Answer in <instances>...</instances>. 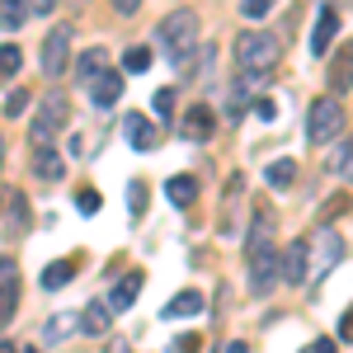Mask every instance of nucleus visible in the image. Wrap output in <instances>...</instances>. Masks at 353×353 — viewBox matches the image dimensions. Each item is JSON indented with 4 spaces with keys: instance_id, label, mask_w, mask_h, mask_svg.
<instances>
[{
    "instance_id": "obj_1",
    "label": "nucleus",
    "mask_w": 353,
    "mask_h": 353,
    "mask_svg": "<svg viewBox=\"0 0 353 353\" xmlns=\"http://www.w3.org/2000/svg\"><path fill=\"white\" fill-rule=\"evenodd\" d=\"M245 259H250V292L254 297H269L273 283H278V254H273V217L269 212H259L254 226H250Z\"/></svg>"
},
{
    "instance_id": "obj_2",
    "label": "nucleus",
    "mask_w": 353,
    "mask_h": 353,
    "mask_svg": "<svg viewBox=\"0 0 353 353\" xmlns=\"http://www.w3.org/2000/svg\"><path fill=\"white\" fill-rule=\"evenodd\" d=\"M278 57H283V48H278V38H273V33L250 28V33H241V38H236V66H241V76L250 85L264 81L273 66H278Z\"/></svg>"
},
{
    "instance_id": "obj_3",
    "label": "nucleus",
    "mask_w": 353,
    "mask_h": 353,
    "mask_svg": "<svg viewBox=\"0 0 353 353\" xmlns=\"http://www.w3.org/2000/svg\"><path fill=\"white\" fill-rule=\"evenodd\" d=\"M156 43H161L165 61H184V57L198 48V14L193 10H174V14H165L161 28H156Z\"/></svg>"
},
{
    "instance_id": "obj_4",
    "label": "nucleus",
    "mask_w": 353,
    "mask_h": 353,
    "mask_svg": "<svg viewBox=\"0 0 353 353\" xmlns=\"http://www.w3.org/2000/svg\"><path fill=\"white\" fill-rule=\"evenodd\" d=\"M344 250H349V245H344V236H339L334 226H321V231L306 241V283L316 288L321 278H330V269L344 259Z\"/></svg>"
},
{
    "instance_id": "obj_5",
    "label": "nucleus",
    "mask_w": 353,
    "mask_h": 353,
    "mask_svg": "<svg viewBox=\"0 0 353 353\" xmlns=\"http://www.w3.org/2000/svg\"><path fill=\"white\" fill-rule=\"evenodd\" d=\"M66 118H71V104H66V94L61 90H48L43 94V104H38V118H33V146H48L61 128H66Z\"/></svg>"
},
{
    "instance_id": "obj_6",
    "label": "nucleus",
    "mask_w": 353,
    "mask_h": 353,
    "mask_svg": "<svg viewBox=\"0 0 353 353\" xmlns=\"http://www.w3.org/2000/svg\"><path fill=\"white\" fill-rule=\"evenodd\" d=\"M339 128H344V109H339V99H334V94L316 99V104H311V113H306V141H311V146L334 141V137H339Z\"/></svg>"
},
{
    "instance_id": "obj_7",
    "label": "nucleus",
    "mask_w": 353,
    "mask_h": 353,
    "mask_svg": "<svg viewBox=\"0 0 353 353\" xmlns=\"http://www.w3.org/2000/svg\"><path fill=\"white\" fill-rule=\"evenodd\" d=\"M71 43H76V28L71 24H57L48 38H43V52H38V66L43 76H61L66 61H71Z\"/></svg>"
},
{
    "instance_id": "obj_8",
    "label": "nucleus",
    "mask_w": 353,
    "mask_h": 353,
    "mask_svg": "<svg viewBox=\"0 0 353 353\" xmlns=\"http://www.w3.org/2000/svg\"><path fill=\"white\" fill-rule=\"evenodd\" d=\"M14 306H19V269L10 254H0V325H10Z\"/></svg>"
},
{
    "instance_id": "obj_9",
    "label": "nucleus",
    "mask_w": 353,
    "mask_h": 353,
    "mask_svg": "<svg viewBox=\"0 0 353 353\" xmlns=\"http://www.w3.org/2000/svg\"><path fill=\"white\" fill-rule=\"evenodd\" d=\"M203 306H208V297H203L198 288H189V292H174V297L165 301L161 321H193V316H203Z\"/></svg>"
},
{
    "instance_id": "obj_10",
    "label": "nucleus",
    "mask_w": 353,
    "mask_h": 353,
    "mask_svg": "<svg viewBox=\"0 0 353 353\" xmlns=\"http://www.w3.org/2000/svg\"><path fill=\"white\" fill-rule=\"evenodd\" d=\"M85 85H90V99H94L99 109H109V104L123 99V71H99L94 81H85Z\"/></svg>"
},
{
    "instance_id": "obj_11",
    "label": "nucleus",
    "mask_w": 353,
    "mask_h": 353,
    "mask_svg": "<svg viewBox=\"0 0 353 353\" xmlns=\"http://www.w3.org/2000/svg\"><path fill=\"white\" fill-rule=\"evenodd\" d=\"M334 33H339V14L325 5V10L316 14V28H311V57H325L330 43H334Z\"/></svg>"
},
{
    "instance_id": "obj_12",
    "label": "nucleus",
    "mask_w": 353,
    "mask_h": 353,
    "mask_svg": "<svg viewBox=\"0 0 353 353\" xmlns=\"http://www.w3.org/2000/svg\"><path fill=\"white\" fill-rule=\"evenodd\" d=\"M5 203H10V208H5V241H19L28 231V198L24 193H10Z\"/></svg>"
},
{
    "instance_id": "obj_13",
    "label": "nucleus",
    "mask_w": 353,
    "mask_h": 353,
    "mask_svg": "<svg viewBox=\"0 0 353 353\" xmlns=\"http://www.w3.org/2000/svg\"><path fill=\"white\" fill-rule=\"evenodd\" d=\"M212 132H217V123H212V109H208V104H193V109L184 113V137H189V141H208Z\"/></svg>"
},
{
    "instance_id": "obj_14",
    "label": "nucleus",
    "mask_w": 353,
    "mask_h": 353,
    "mask_svg": "<svg viewBox=\"0 0 353 353\" xmlns=\"http://www.w3.org/2000/svg\"><path fill=\"white\" fill-rule=\"evenodd\" d=\"M123 132H128V141H132L137 151H151V146L161 141V132H156L141 113H128V118H123Z\"/></svg>"
},
{
    "instance_id": "obj_15",
    "label": "nucleus",
    "mask_w": 353,
    "mask_h": 353,
    "mask_svg": "<svg viewBox=\"0 0 353 353\" xmlns=\"http://www.w3.org/2000/svg\"><path fill=\"white\" fill-rule=\"evenodd\" d=\"M283 283H292V288L306 283V241L288 245V254H283Z\"/></svg>"
},
{
    "instance_id": "obj_16",
    "label": "nucleus",
    "mask_w": 353,
    "mask_h": 353,
    "mask_svg": "<svg viewBox=\"0 0 353 353\" xmlns=\"http://www.w3.org/2000/svg\"><path fill=\"white\" fill-rule=\"evenodd\" d=\"M137 297H141V273H128V278L109 292V311H128Z\"/></svg>"
},
{
    "instance_id": "obj_17",
    "label": "nucleus",
    "mask_w": 353,
    "mask_h": 353,
    "mask_svg": "<svg viewBox=\"0 0 353 353\" xmlns=\"http://www.w3.org/2000/svg\"><path fill=\"white\" fill-rule=\"evenodd\" d=\"M109 325H113L109 301H90L85 316H81V330H85V334H109Z\"/></svg>"
},
{
    "instance_id": "obj_18",
    "label": "nucleus",
    "mask_w": 353,
    "mask_h": 353,
    "mask_svg": "<svg viewBox=\"0 0 353 353\" xmlns=\"http://www.w3.org/2000/svg\"><path fill=\"white\" fill-rule=\"evenodd\" d=\"M165 198H170L174 208H189L193 198H198V179H193V174H174V179L165 184Z\"/></svg>"
},
{
    "instance_id": "obj_19",
    "label": "nucleus",
    "mask_w": 353,
    "mask_h": 353,
    "mask_svg": "<svg viewBox=\"0 0 353 353\" xmlns=\"http://www.w3.org/2000/svg\"><path fill=\"white\" fill-rule=\"evenodd\" d=\"M33 174H38V179H48V184H57V179L66 174V161L57 156L52 146H48V151L38 146V161H33Z\"/></svg>"
},
{
    "instance_id": "obj_20",
    "label": "nucleus",
    "mask_w": 353,
    "mask_h": 353,
    "mask_svg": "<svg viewBox=\"0 0 353 353\" xmlns=\"http://www.w3.org/2000/svg\"><path fill=\"white\" fill-rule=\"evenodd\" d=\"M71 278H76V259H57V264H48V269H43V278H38V283H43L48 292H57V288H66Z\"/></svg>"
},
{
    "instance_id": "obj_21",
    "label": "nucleus",
    "mask_w": 353,
    "mask_h": 353,
    "mask_svg": "<svg viewBox=\"0 0 353 353\" xmlns=\"http://www.w3.org/2000/svg\"><path fill=\"white\" fill-rule=\"evenodd\" d=\"M28 14H24V0H0V28L5 33H14V28H24Z\"/></svg>"
},
{
    "instance_id": "obj_22",
    "label": "nucleus",
    "mask_w": 353,
    "mask_h": 353,
    "mask_svg": "<svg viewBox=\"0 0 353 353\" xmlns=\"http://www.w3.org/2000/svg\"><path fill=\"white\" fill-rule=\"evenodd\" d=\"M344 85H353V48H344V57L330 66V90H344Z\"/></svg>"
},
{
    "instance_id": "obj_23",
    "label": "nucleus",
    "mask_w": 353,
    "mask_h": 353,
    "mask_svg": "<svg viewBox=\"0 0 353 353\" xmlns=\"http://www.w3.org/2000/svg\"><path fill=\"white\" fill-rule=\"evenodd\" d=\"M76 71H81V81H94V76L104 71V48H90V52H81Z\"/></svg>"
},
{
    "instance_id": "obj_24",
    "label": "nucleus",
    "mask_w": 353,
    "mask_h": 353,
    "mask_svg": "<svg viewBox=\"0 0 353 353\" xmlns=\"http://www.w3.org/2000/svg\"><path fill=\"white\" fill-rule=\"evenodd\" d=\"M292 179H297V165H292V161H273L269 165V184H273V189H288Z\"/></svg>"
},
{
    "instance_id": "obj_25",
    "label": "nucleus",
    "mask_w": 353,
    "mask_h": 353,
    "mask_svg": "<svg viewBox=\"0 0 353 353\" xmlns=\"http://www.w3.org/2000/svg\"><path fill=\"white\" fill-rule=\"evenodd\" d=\"M146 66H151V52H146V48H128V52H123V71H132V76H141Z\"/></svg>"
},
{
    "instance_id": "obj_26",
    "label": "nucleus",
    "mask_w": 353,
    "mask_h": 353,
    "mask_svg": "<svg viewBox=\"0 0 353 353\" xmlns=\"http://www.w3.org/2000/svg\"><path fill=\"white\" fill-rule=\"evenodd\" d=\"M19 61H24L19 48H14V43H5V48H0V76H14V71H19Z\"/></svg>"
},
{
    "instance_id": "obj_27",
    "label": "nucleus",
    "mask_w": 353,
    "mask_h": 353,
    "mask_svg": "<svg viewBox=\"0 0 353 353\" xmlns=\"http://www.w3.org/2000/svg\"><path fill=\"white\" fill-rule=\"evenodd\" d=\"M28 109V90H10L5 94V118H19Z\"/></svg>"
},
{
    "instance_id": "obj_28",
    "label": "nucleus",
    "mask_w": 353,
    "mask_h": 353,
    "mask_svg": "<svg viewBox=\"0 0 353 353\" xmlns=\"http://www.w3.org/2000/svg\"><path fill=\"white\" fill-rule=\"evenodd\" d=\"M71 330H76V321H71V316H61V321H52V325L43 330V339H48V344H57V339H66Z\"/></svg>"
},
{
    "instance_id": "obj_29",
    "label": "nucleus",
    "mask_w": 353,
    "mask_h": 353,
    "mask_svg": "<svg viewBox=\"0 0 353 353\" xmlns=\"http://www.w3.org/2000/svg\"><path fill=\"white\" fill-rule=\"evenodd\" d=\"M128 198H132V203H128V208H132V217H141V212H146V184L132 179V184H128Z\"/></svg>"
},
{
    "instance_id": "obj_30",
    "label": "nucleus",
    "mask_w": 353,
    "mask_h": 353,
    "mask_svg": "<svg viewBox=\"0 0 353 353\" xmlns=\"http://www.w3.org/2000/svg\"><path fill=\"white\" fill-rule=\"evenodd\" d=\"M330 170H339V174H349V179H353V137L339 146V156H334V165H330Z\"/></svg>"
},
{
    "instance_id": "obj_31",
    "label": "nucleus",
    "mask_w": 353,
    "mask_h": 353,
    "mask_svg": "<svg viewBox=\"0 0 353 353\" xmlns=\"http://www.w3.org/2000/svg\"><path fill=\"white\" fill-rule=\"evenodd\" d=\"M76 208H81L85 217H94V212H99V189H81L76 193Z\"/></svg>"
},
{
    "instance_id": "obj_32",
    "label": "nucleus",
    "mask_w": 353,
    "mask_h": 353,
    "mask_svg": "<svg viewBox=\"0 0 353 353\" xmlns=\"http://www.w3.org/2000/svg\"><path fill=\"white\" fill-rule=\"evenodd\" d=\"M151 109L161 113V123L174 113V90H156V99H151Z\"/></svg>"
},
{
    "instance_id": "obj_33",
    "label": "nucleus",
    "mask_w": 353,
    "mask_h": 353,
    "mask_svg": "<svg viewBox=\"0 0 353 353\" xmlns=\"http://www.w3.org/2000/svg\"><path fill=\"white\" fill-rule=\"evenodd\" d=\"M269 10H273V0H241V14H245V19H264Z\"/></svg>"
},
{
    "instance_id": "obj_34",
    "label": "nucleus",
    "mask_w": 353,
    "mask_h": 353,
    "mask_svg": "<svg viewBox=\"0 0 353 353\" xmlns=\"http://www.w3.org/2000/svg\"><path fill=\"white\" fill-rule=\"evenodd\" d=\"M57 0H24V14L28 19H43V14H52Z\"/></svg>"
},
{
    "instance_id": "obj_35",
    "label": "nucleus",
    "mask_w": 353,
    "mask_h": 353,
    "mask_svg": "<svg viewBox=\"0 0 353 353\" xmlns=\"http://www.w3.org/2000/svg\"><path fill=\"white\" fill-rule=\"evenodd\" d=\"M198 349H203V339H198V334H179V339L170 344V353H198Z\"/></svg>"
},
{
    "instance_id": "obj_36",
    "label": "nucleus",
    "mask_w": 353,
    "mask_h": 353,
    "mask_svg": "<svg viewBox=\"0 0 353 353\" xmlns=\"http://www.w3.org/2000/svg\"><path fill=\"white\" fill-rule=\"evenodd\" d=\"M344 208H349V198H344V193H334V198L325 203V212H321V217H325V221H334L339 212H344Z\"/></svg>"
},
{
    "instance_id": "obj_37",
    "label": "nucleus",
    "mask_w": 353,
    "mask_h": 353,
    "mask_svg": "<svg viewBox=\"0 0 353 353\" xmlns=\"http://www.w3.org/2000/svg\"><path fill=\"white\" fill-rule=\"evenodd\" d=\"M113 10H118V14H137V10H141V0H113Z\"/></svg>"
},
{
    "instance_id": "obj_38",
    "label": "nucleus",
    "mask_w": 353,
    "mask_h": 353,
    "mask_svg": "<svg viewBox=\"0 0 353 353\" xmlns=\"http://www.w3.org/2000/svg\"><path fill=\"white\" fill-rule=\"evenodd\" d=\"M311 353H334V339H316V344H311Z\"/></svg>"
},
{
    "instance_id": "obj_39",
    "label": "nucleus",
    "mask_w": 353,
    "mask_h": 353,
    "mask_svg": "<svg viewBox=\"0 0 353 353\" xmlns=\"http://www.w3.org/2000/svg\"><path fill=\"white\" fill-rule=\"evenodd\" d=\"M339 334H344V339H353V311L344 316V321H339Z\"/></svg>"
},
{
    "instance_id": "obj_40",
    "label": "nucleus",
    "mask_w": 353,
    "mask_h": 353,
    "mask_svg": "<svg viewBox=\"0 0 353 353\" xmlns=\"http://www.w3.org/2000/svg\"><path fill=\"white\" fill-rule=\"evenodd\" d=\"M109 353H128V344H123V339H113V344H109Z\"/></svg>"
},
{
    "instance_id": "obj_41",
    "label": "nucleus",
    "mask_w": 353,
    "mask_h": 353,
    "mask_svg": "<svg viewBox=\"0 0 353 353\" xmlns=\"http://www.w3.org/2000/svg\"><path fill=\"white\" fill-rule=\"evenodd\" d=\"M0 170H5V137H0Z\"/></svg>"
},
{
    "instance_id": "obj_42",
    "label": "nucleus",
    "mask_w": 353,
    "mask_h": 353,
    "mask_svg": "<svg viewBox=\"0 0 353 353\" xmlns=\"http://www.w3.org/2000/svg\"><path fill=\"white\" fill-rule=\"evenodd\" d=\"M0 353H19V349H14V344H0Z\"/></svg>"
}]
</instances>
